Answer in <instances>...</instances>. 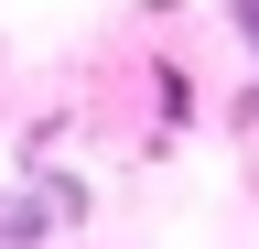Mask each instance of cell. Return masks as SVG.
<instances>
[{"label":"cell","instance_id":"6da1fadb","mask_svg":"<svg viewBox=\"0 0 259 249\" xmlns=\"http://www.w3.org/2000/svg\"><path fill=\"white\" fill-rule=\"evenodd\" d=\"M44 228H54L44 206H0V249H44Z\"/></svg>","mask_w":259,"mask_h":249},{"label":"cell","instance_id":"7a4b0ae2","mask_svg":"<svg viewBox=\"0 0 259 249\" xmlns=\"http://www.w3.org/2000/svg\"><path fill=\"white\" fill-rule=\"evenodd\" d=\"M238 33H248V54H259V0H238Z\"/></svg>","mask_w":259,"mask_h":249}]
</instances>
